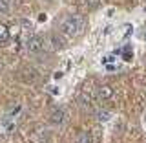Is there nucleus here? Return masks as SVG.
<instances>
[{"mask_svg":"<svg viewBox=\"0 0 146 143\" xmlns=\"http://www.w3.org/2000/svg\"><path fill=\"white\" fill-rule=\"evenodd\" d=\"M102 62H104V64H110V62H113V57H111V55H110V57H104V59H102Z\"/></svg>","mask_w":146,"mask_h":143,"instance_id":"nucleus-12","label":"nucleus"},{"mask_svg":"<svg viewBox=\"0 0 146 143\" xmlns=\"http://www.w3.org/2000/svg\"><path fill=\"white\" fill-rule=\"evenodd\" d=\"M49 119H51L53 125H62V123L66 121V112H64L62 108H55L51 112V116H49Z\"/></svg>","mask_w":146,"mask_h":143,"instance_id":"nucleus-3","label":"nucleus"},{"mask_svg":"<svg viewBox=\"0 0 146 143\" xmlns=\"http://www.w3.org/2000/svg\"><path fill=\"white\" fill-rule=\"evenodd\" d=\"M99 2H100V0H84V7L93 9V7H97V6H99Z\"/></svg>","mask_w":146,"mask_h":143,"instance_id":"nucleus-9","label":"nucleus"},{"mask_svg":"<svg viewBox=\"0 0 146 143\" xmlns=\"http://www.w3.org/2000/svg\"><path fill=\"white\" fill-rule=\"evenodd\" d=\"M144 40H146V33H144Z\"/></svg>","mask_w":146,"mask_h":143,"instance_id":"nucleus-16","label":"nucleus"},{"mask_svg":"<svg viewBox=\"0 0 146 143\" xmlns=\"http://www.w3.org/2000/svg\"><path fill=\"white\" fill-rule=\"evenodd\" d=\"M97 94L100 99H110V97H113V88L110 85H102V86H99Z\"/></svg>","mask_w":146,"mask_h":143,"instance_id":"nucleus-4","label":"nucleus"},{"mask_svg":"<svg viewBox=\"0 0 146 143\" xmlns=\"http://www.w3.org/2000/svg\"><path fill=\"white\" fill-rule=\"evenodd\" d=\"M77 143H91V134L90 132H80L77 138Z\"/></svg>","mask_w":146,"mask_h":143,"instance_id":"nucleus-8","label":"nucleus"},{"mask_svg":"<svg viewBox=\"0 0 146 143\" xmlns=\"http://www.w3.org/2000/svg\"><path fill=\"white\" fill-rule=\"evenodd\" d=\"M53 77H55V79H60V77H62V72H57V73H55Z\"/></svg>","mask_w":146,"mask_h":143,"instance_id":"nucleus-15","label":"nucleus"},{"mask_svg":"<svg viewBox=\"0 0 146 143\" xmlns=\"http://www.w3.org/2000/svg\"><path fill=\"white\" fill-rule=\"evenodd\" d=\"M44 44H46V40L40 35H31L29 39L26 40V50L29 53H38V52L44 50Z\"/></svg>","mask_w":146,"mask_h":143,"instance_id":"nucleus-2","label":"nucleus"},{"mask_svg":"<svg viewBox=\"0 0 146 143\" xmlns=\"http://www.w3.org/2000/svg\"><path fill=\"white\" fill-rule=\"evenodd\" d=\"M82 30H84V18L79 15H68L60 22V33L64 37H70V39L80 35Z\"/></svg>","mask_w":146,"mask_h":143,"instance_id":"nucleus-1","label":"nucleus"},{"mask_svg":"<svg viewBox=\"0 0 146 143\" xmlns=\"http://www.w3.org/2000/svg\"><path fill=\"white\" fill-rule=\"evenodd\" d=\"M51 44H53V48H55V50H60V48H64V40H62V37L53 35V37H51Z\"/></svg>","mask_w":146,"mask_h":143,"instance_id":"nucleus-7","label":"nucleus"},{"mask_svg":"<svg viewBox=\"0 0 146 143\" xmlns=\"http://www.w3.org/2000/svg\"><path fill=\"white\" fill-rule=\"evenodd\" d=\"M20 26L24 28V31H33V24L29 20H20Z\"/></svg>","mask_w":146,"mask_h":143,"instance_id":"nucleus-11","label":"nucleus"},{"mask_svg":"<svg viewBox=\"0 0 146 143\" xmlns=\"http://www.w3.org/2000/svg\"><path fill=\"white\" fill-rule=\"evenodd\" d=\"M122 59H124V61H130L131 59V48L130 46H124V50H122Z\"/></svg>","mask_w":146,"mask_h":143,"instance_id":"nucleus-10","label":"nucleus"},{"mask_svg":"<svg viewBox=\"0 0 146 143\" xmlns=\"http://www.w3.org/2000/svg\"><path fill=\"white\" fill-rule=\"evenodd\" d=\"M9 35H11V31L7 30L6 24H0V44H6L9 40Z\"/></svg>","mask_w":146,"mask_h":143,"instance_id":"nucleus-5","label":"nucleus"},{"mask_svg":"<svg viewBox=\"0 0 146 143\" xmlns=\"http://www.w3.org/2000/svg\"><path fill=\"white\" fill-rule=\"evenodd\" d=\"M144 11H146V7H144Z\"/></svg>","mask_w":146,"mask_h":143,"instance_id":"nucleus-18","label":"nucleus"},{"mask_svg":"<svg viewBox=\"0 0 146 143\" xmlns=\"http://www.w3.org/2000/svg\"><path fill=\"white\" fill-rule=\"evenodd\" d=\"M111 117V112H108V110H97V112H95V119H97V121H100V123H104V121H108V119Z\"/></svg>","mask_w":146,"mask_h":143,"instance_id":"nucleus-6","label":"nucleus"},{"mask_svg":"<svg viewBox=\"0 0 146 143\" xmlns=\"http://www.w3.org/2000/svg\"><path fill=\"white\" fill-rule=\"evenodd\" d=\"M38 20H40V22L46 20V15H44V13H40V15H38Z\"/></svg>","mask_w":146,"mask_h":143,"instance_id":"nucleus-14","label":"nucleus"},{"mask_svg":"<svg viewBox=\"0 0 146 143\" xmlns=\"http://www.w3.org/2000/svg\"><path fill=\"white\" fill-rule=\"evenodd\" d=\"M0 7H2L4 11H6V9H7V4H6V0H0Z\"/></svg>","mask_w":146,"mask_h":143,"instance_id":"nucleus-13","label":"nucleus"},{"mask_svg":"<svg viewBox=\"0 0 146 143\" xmlns=\"http://www.w3.org/2000/svg\"><path fill=\"white\" fill-rule=\"evenodd\" d=\"M0 68H2V64H0Z\"/></svg>","mask_w":146,"mask_h":143,"instance_id":"nucleus-17","label":"nucleus"}]
</instances>
